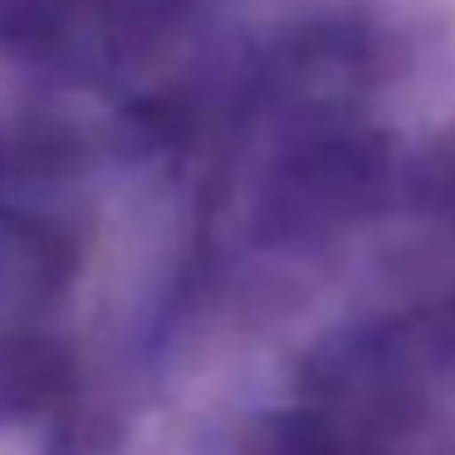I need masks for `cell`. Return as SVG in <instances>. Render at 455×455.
I'll return each mask as SVG.
<instances>
[{
	"label": "cell",
	"mask_w": 455,
	"mask_h": 455,
	"mask_svg": "<svg viewBox=\"0 0 455 455\" xmlns=\"http://www.w3.org/2000/svg\"><path fill=\"white\" fill-rule=\"evenodd\" d=\"M338 455H372V451H338Z\"/></svg>",
	"instance_id": "cell-2"
},
{
	"label": "cell",
	"mask_w": 455,
	"mask_h": 455,
	"mask_svg": "<svg viewBox=\"0 0 455 455\" xmlns=\"http://www.w3.org/2000/svg\"><path fill=\"white\" fill-rule=\"evenodd\" d=\"M69 382V367L44 343H5L0 347V416L44 411Z\"/></svg>",
	"instance_id": "cell-1"
}]
</instances>
